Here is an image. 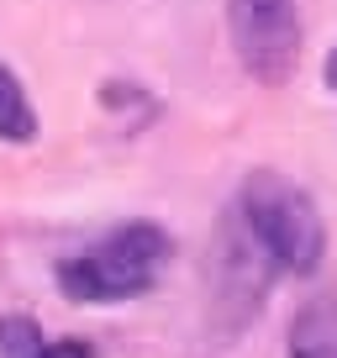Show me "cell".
I'll use <instances>...</instances> for the list:
<instances>
[{"mask_svg": "<svg viewBox=\"0 0 337 358\" xmlns=\"http://www.w3.org/2000/svg\"><path fill=\"white\" fill-rule=\"evenodd\" d=\"M48 337L32 316H0V358H43Z\"/></svg>", "mask_w": 337, "mask_h": 358, "instance_id": "obj_6", "label": "cell"}, {"mask_svg": "<svg viewBox=\"0 0 337 358\" xmlns=\"http://www.w3.org/2000/svg\"><path fill=\"white\" fill-rule=\"evenodd\" d=\"M37 137V111L27 101L22 79L0 64V143H32Z\"/></svg>", "mask_w": 337, "mask_h": 358, "instance_id": "obj_4", "label": "cell"}, {"mask_svg": "<svg viewBox=\"0 0 337 358\" xmlns=\"http://www.w3.org/2000/svg\"><path fill=\"white\" fill-rule=\"evenodd\" d=\"M237 222L253 237V248L269 258L274 274H316L327 253V227L316 216V201L280 169L248 174L237 195Z\"/></svg>", "mask_w": 337, "mask_h": 358, "instance_id": "obj_1", "label": "cell"}, {"mask_svg": "<svg viewBox=\"0 0 337 358\" xmlns=\"http://www.w3.org/2000/svg\"><path fill=\"white\" fill-rule=\"evenodd\" d=\"M322 74H327V85L337 90V48H332V53H327V69H322Z\"/></svg>", "mask_w": 337, "mask_h": 358, "instance_id": "obj_8", "label": "cell"}, {"mask_svg": "<svg viewBox=\"0 0 337 358\" xmlns=\"http://www.w3.org/2000/svg\"><path fill=\"white\" fill-rule=\"evenodd\" d=\"M174 243H168L164 227L153 222H127L116 232H106L101 243L79 248L74 258L58 264V290L69 301L85 306H106V301H132V295L153 290L164 280Z\"/></svg>", "mask_w": 337, "mask_h": 358, "instance_id": "obj_2", "label": "cell"}, {"mask_svg": "<svg viewBox=\"0 0 337 358\" xmlns=\"http://www.w3.org/2000/svg\"><path fill=\"white\" fill-rule=\"evenodd\" d=\"M227 37L237 48V64L259 85H285L301 64L295 0H227Z\"/></svg>", "mask_w": 337, "mask_h": 358, "instance_id": "obj_3", "label": "cell"}, {"mask_svg": "<svg viewBox=\"0 0 337 358\" xmlns=\"http://www.w3.org/2000/svg\"><path fill=\"white\" fill-rule=\"evenodd\" d=\"M290 358H337V311H332V306H311V311H301Z\"/></svg>", "mask_w": 337, "mask_h": 358, "instance_id": "obj_5", "label": "cell"}, {"mask_svg": "<svg viewBox=\"0 0 337 358\" xmlns=\"http://www.w3.org/2000/svg\"><path fill=\"white\" fill-rule=\"evenodd\" d=\"M43 358H95L90 343H79V337H64V343H48Z\"/></svg>", "mask_w": 337, "mask_h": 358, "instance_id": "obj_7", "label": "cell"}]
</instances>
